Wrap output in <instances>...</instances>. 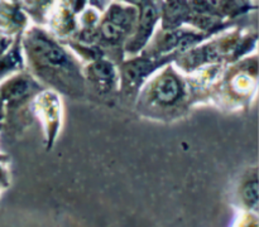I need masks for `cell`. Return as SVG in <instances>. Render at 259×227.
Returning <instances> with one entry per match:
<instances>
[{
    "instance_id": "obj_6",
    "label": "cell",
    "mask_w": 259,
    "mask_h": 227,
    "mask_svg": "<svg viewBox=\"0 0 259 227\" xmlns=\"http://www.w3.org/2000/svg\"><path fill=\"white\" fill-rule=\"evenodd\" d=\"M193 6L196 8V10H199V12H206L209 9V4L204 0H195L193 1Z\"/></svg>"
},
{
    "instance_id": "obj_3",
    "label": "cell",
    "mask_w": 259,
    "mask_h": 227,
    "mask_svg": "<svg viewBox=\"0 0 259 227\" xmlns=\"http://www.w3.org/2000/svg\"><path fill=\"white\" fill-rule=\"evenodd\" d=\"M243 197H244L248 204L257 207V204H258V182H257V178H254L252 182L245 185L244 191H243Z\"/></svg>"
},
{
    "instance_id": "obj_5",
    "label": "cell",
    "mask_w": 259,
    "mask_h": 227,
    "mask_svg": "<svg viewBox=\"0 0 259 227\" xmlns=\"http://www.w3.org/2000/svg\"><path fill=\"white\" fill-rule=\"evenodd\" d=\"M103 34L108 39H118L123 34V28L113 22H108L103 25Z\"/></svg>"
},
{
    "instance_id": "obj_1",
    "label": "cell",
    "mask_w": 259,
    "mask_h": 227,
    "mask_svg": "<svg viewBox=\"0 0 259 227\" xmlns=\"http://www.w3.org/2000/svg\"><path fill=\"white\" fill-rule=\"evenodd\" d=\"M180 93V85L177 80L172 76H166L158 82L156 87V96L161 102L169 104L178 97Z\"/></svg>"
},
{
    "instance_id": "obj_4",
    "label": "cell",
    "mask_w": 259,
    "mask_h": 227,
    "mask_svg": "<svg viewBox=\"0 0 259 227\" xmlns=\"http://www.w3.org/2000/svg\"><path fill=\"white\" fill-rule=\"evenodd\" d=\"M156 18H157V12L153 6L149 5V4L143 6L142 17H141V27H142V29L148 32V29L152 27V24L154 23Z\"/></svg>"
},
{
    "instance_id": "obj_7",
    "label": "cell",
    "mask_w": 259,
    "mask_h": 227,
    "mask_svg": "<svg viewBox=\"0 0 259 227\" xmlns=\"http://www.w3.org/2000/svg\"><path fill=\"white\" fill-rule=\"evenodd\" d=\"M129 1H132V3H136V4H141V3H143L144 0H129Z\"/></svg>"
},
{
    "instance_id": "obj_2",
    "label": "cell",
    "mask_w": 259,
    "mask_h": 227,
    "mask_svg": "<svg viewBox=\"0 0 259 227\" xmlns=\"http://www.w3.org/2000/svg\"><path fill=\"white\" fill-rule=\"evenodd\" d=\"M42 43V47L39 48L41 51L43 52V56L46 57V60L48 61L49 65L52 66H62L66 62V56L64 54V52L58 49L57 47H54V45H49L45 42Z\"/></svg>"
}]
</instances>
